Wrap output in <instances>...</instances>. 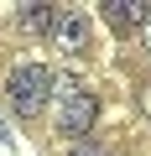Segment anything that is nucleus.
<instances>
[{"instance_id":"nucleus-3","label":"nucleus","mask_w":151,"mask_h":156,"mask_svg":"<svg viewBox=\"0 0 151 156\" xmlns=\"http://www.w3.org/2000/svg\"><path fill=\"white\" fill-rule=\"evenodd\" d=\"M47 37H52L57 52H89V16L84 11H68V5H52Z\"/></svg>"},{"instance_id":"nucleus-1","label":"nucleus","mask_w":151,"mask_h":156,"mask_svg":"<svg viewBox=\"0 0 151 156\" xmlns=\"http://www.w3.org/2000/svg\"><path fill=\"white\" fill-rule=\"evenodd\" d=\"M94 120H99V99L73 78H52V130L63 140H89Z\"/></svg>"},{"instance_id":"nucleus-7","label":"nucleus","mask_w":151,"mask_h":156,"mask_svg":"<svg viewBox=\"0 0 151 156\" xmlns=\"http://www.w3.org/2000/svg\"><path fill=\"white\" fill-rule=\"evenodd\" d=\"M146 52H151V21H146Z\"/></svg>"},{"instance_id":"nucleus-4","label":"nucleus","mask_w":151,"mask_h":156,"mask_svg":"<svg viewBox=\"0 0 151 156\" xmlns=\"http://www.w3.org/2000/svg\"><path fill=\"white\" fill-rule=\"evenodd\" d=\"M104 21L115 26V31H146V21H151V0H104Z\"/></svg>"},{"instance_id":"nucleus-5","label":"nucleus","mask_w":151,"mask_h":156,"mask_svg":"<svg viewBox=\"0 0 151 156\" xmlns=\"http://www.w3.org/2000/svg\"><path fill=\"white\" fill-rule=\"evenodd\" d=\"M16 21H21L26 31H47V26H52V5L31 0V5H21V11H16Z\"/></svg>"},{"instance_id":"nucleus-6","label":"nucleus","mask_w":151,"mask_h":156,"mask_svg":"<svg viewBox=\"0 0 151 156\" xmlns=\"http://www.w3.org/2000/svg\"><path fill=\"white\" fill-rule=\"evenodd\" d=\"M68 156H110V151H104V146H94V140H73V146H68Z\"/></svg>"},{"instance_id":"nucleus-2","label":"nucleus","mask_w":151,"mask_h":156,"mask_svg":"<svg viewBox=\"0 0 151 156\" xmlns=\"http://www.w3.org/2000/svg\"><path fill=\"white\" fill-rule=\"evenodd\" d=\"M5 99H11V109L26 120V115H37L47 99H52V73L42 68V62H21V68H11V78H5Z\"/></svg>"}]
</instances>
